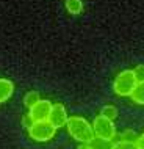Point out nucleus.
Returning a JSON list of instances; mask_svg holds the SVG:
<instances>
[{
  "label": "nucleus",
  "instance_id": "5",
  "mask_svg": "<svg viewBox=\"0 0 144 149\" xmlns=\"http://www.w3.org/2000/svg\"><path fill=\"white\" fill-rule=\"evenodd\" d=\"M52 107H53V104H52L49 99H39L38 104H35V105L30 108L28 115L31 116V119H33L35 123H38V121H49Z\"/></svg>",
  "mask_w": 144,
  "mask_h": 149
},
{
  "label": "nucleus",
  "instance_id": "8",
  "mask_svg": "<svg viewBox=\"0 0 144 149\" xmlns=\"http://www.w3.org/2000/svg\"><path fill=\"white\" fill-rule=\"evenodd\" d=\"M88 146L91 149H111L113 148V141L100 138V136H93V140L88 143Z\"/></svg>",
  "mask_w": 144,
  "mask_h": 149
},
{
  "label": "nucleus",
  "instance_id": "1",
  "mask_svg": "<svg viewBox=\"0 0 144 149\" xmlns=\"http://www.w3.org/2000/svg\"><path fill=\"white\" fill-rule=\"evenodd\" d=\"M67 132L74 140L88 144L93 140L94 136V130H93V124L89 123L88 119H85L83 116H69L66 123Z\"/></svg>",
  "mask_w": 144,
  "mask_h": 149
},
{
  "label": "nucleus",
  "instance_id": "16",
  "mask_svg": "<svg viewBox=\"0 0 144 149\" xmlns=\"http://www.w3.org/2000/svg\"><path fill=\"white\" fill-rule=\"evenodd\" d=\"M33 123H35V121L31 119V116H30V115H25V116L22 118V126L25 127L27 130H28V129L31 127V124H33Z\"/></svg>",
  "mask_w": 144,
  "mask_h": 149
},
{
  "label": "nucleus",
  "instance_id": "3",
  "mask_svg": "<svg viewBox=\"0 0 144 149\" xmlns=\"http://www.w3.org/2000/svg\"><path fill=\"white\" fill-rule=\"evenodd\" d=\"M57 134V129H55L49 121H38V123H33L31 127L28 129V135L35 141H49L52 140Z\"/></svg>",
  "mask_w": 144,
  "mask_h": 149
},
{
  "label": "nucleus",
  "instance_id": "11",
  "mask_svg": "<svg viewBox=\"0 0 144 149\" xmlns=\"http://www.w3.org/2000/svg\"><path fill=\"white\" fill-rule=\"evenodd\" d=\"M39 99H41V97H39V93L38 91H28L25 96H24V105L30 110L35 104H38Z\"/></svg>",
  "mask_w": 144,
  "mask_h": 149
},
{
  "label": "nucleus",
  "instance_id": "6",
  "mask_svg": "<svg viewBox=\"0 0 144 149\" xmlns=\"http://www.w3.org/2000/svg\"><path fill=\"white\" fill-rule=\"evenodd\" d=\"M67 119H69V116H67L66 107L63 105V104H53L52 111H50V116H49V123L55 129H60V127L66 126Z\"/></svg>",
  "mask_w": 144,
  "mask_h": 149
},
{
  "label": "nucleus",
  "instance_id": "10",
  "mask_svg": "<svg viewBox=\"0 0 144 149\" xmlns=\"http://www.w3.org/2000/svg\"><path fill=\"white\" fill-rule=\"evenodd\" d=\"M64 5H66V10L69 11L71 14L77 16L83 11V2L82 0H66Z\"/></svg>",
  "mask_w": 144,
  "mask_h": 149
},
{
  "label": "nucleus",
  "instance_id": "15",
  "mask_svg": "<svg viewBox=\"0 0 144 149\" xmlns=\"http://www.w3.org/2000/svg\"><path fill=\"white\" fill-rule=\"evenodd\" d=\"M135 72V79H136V82H144V64H138L136 68L133 69Z\"/></svg>",
  "mask_w": 144,
  "mask_h": 149
},
{
  "label": "nucleus",
  "instance_id": "18",
  "mask_svg": "<svg viewBox=\"0 0 144 149\" xmlns=\"http://www.w3.org/2000/svg\"><path fill=\"white\" fill-rule=\"evenodd\" d=\"M77 149H91V148L88 146V144H82V146H78Z\"/></svg>",
  "mask_w": 144,
  "mask_h": 149
},
{
  "label": "nucleus",
  "instance_id": "17",
  "mask_svg": "<svg viewBox=\"0 0 144 149\" xmlns=\"http://www.w3.org/2000/svg\"><path fill=\"white\" fill-rule=\"evenodd\" d=\"M135 144H136L138 149H144V134L138 136V140H136V143H135Z\"/></svg>",
  "mask_w": 144,
  "mask_h": 149
},
{
  "label": "nucleus",
  "instance_id": "12",
  "mask_svg": "<svg viewBox=\"0 0 144 149\" xmlns=\"http://www.w3.org/2000/svg\"><path fill=\"white\" fill-rule=\"evenodd\" d=\"M100 116H103V118H107V119H110V121H114L116 118H118V108H116L114 105H105V107H102Z\"/></svg>",
  "mask_w": 144,
  "mask_h": 149
},
{
  "label": "nucleus",
  "instance_id": "7",
  "mask_svg": "<svg viewBox=\"0 0 144 149\" xmlns=\"http://www.w3.org/2000/svg\"><path fill=\"white\" fill-rule=\"evenodd\" d=\"M14 93V83L8 79H0V104L6 102Z\"/></svg>",
  "mask_w": 144,
  "mask_h": 149
},
{
  "label": "nucleus",
  "instance_id": "9",
  "mask_svg": "<svg viewBox=\"0 0 144 149\" xmlns=\"http://www.w3.org/2000/svg\"><path fill=\"white\" fill-rule=\"evenodd\" d=\"M130 97L133 99L135 104L144 105V82L136 83V86H135V90H133V93H132Z\"/></svg>",
  "mask_w": 144,
  "mask_h": 149
},
{
  "label": "nucleus",
  "instance_id": "4",
  "mask_svg": "<svg viewBox=\"0 0 144 149\" xmlns=\"http://www.w3.org/2000/svg\"><path fill=\"white\" fill-rule=\"evenodd\" d=\"M93 130H94V136H100V138L110 140L113 141V138L116 136V126L114 121H110L103 116H96L93 123Z\"/></svg>",
  "mask_w": 144,
  "mask_h": 149
},
{
  "label": "nucleus",
  "instance_id": "13",
  "mask_svg": "<svg viewBox=\"0 0 144 149\" xmlns=\"http://www.w3.org/2000/svg\"><path fill=\"white\" fill-rule=\"evenodd\" d=\"M138 140V135L135 130L132 129H125V130L121 134V141H127V143H136Z\"/></svg>",
  "mask_w": 144,
  "mask_h": 149
},
{
  "label": "nucleus",
  "instance_id": "2",
  "mask_svg": "<svg viewBox=\"0 0 144 149\" xmlns=\"http://www.w3.org/2000/svg\"><path fill=\"white\" fill-rule=\"evenodd\" d=\"M136 79H135V72L133 69H125L121 71L118 75L114 77L113 82V91L121 97H125V96H132L135 86H136Z\"/></svg>",
  "mask_w": 144,
  "mask_h": 149
},
{
  "label": "nucleus",
  "instance_id": "14",
  "mask_svg": "<svg viewBox=\"0 0 144 149\" xmlns=\"http://www.w3.org/2000/svg\"><path fill=\"white\" fill-rule=\"evenodd\" d=\"M111 149H138L136 148V144L135 143H127V141H116V143H113V148Z\"/></svg>",
  "mask_w": 144,
  "mask_h": 149
}]
</instances>
